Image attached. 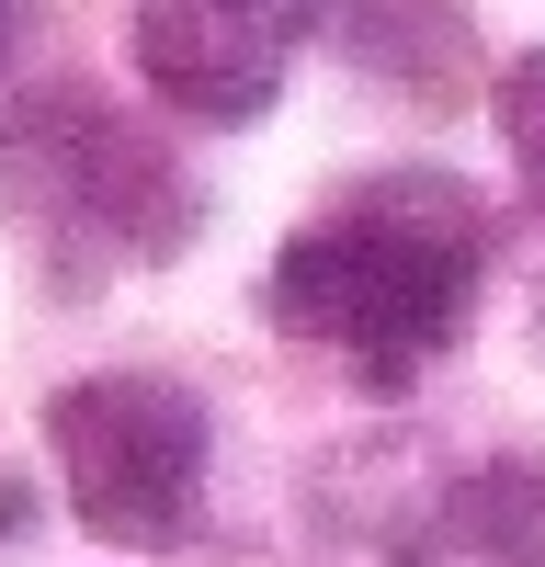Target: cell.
Listing matches in <instances>:
<instances>
[{"instance_id":"6da1fadb","label":"cell","mask_w":545,"mask_h":567,"mask_svg":"<svg viewBox=\"0 0 545 567\" xmlns=\"http://www.w3.org/2000/svg\"><path fill=\"white\" fill-rule=\"evenodd\" d=\"M489 284V205L454 171H376L272 250V329L341 363L363 398H409L466 341Z\"/></svg>"},{"instance_id":"7a4b0ae2","label":"cell","mask_w":545,"mask_h":567,"mask_svg":"<svg viewBox=\"0 0 545 567\" xmlns=\"http://www.w3.org/2000/svg\"><path fill=\"white\" fill-rule=\"evenodd\" d=\"M0 194H12L23 250L58 272V296H103L114 272H148L194 239V182L136 125L114 91L45 80L0 125Z\"/></svg>"},{"instance_id":"3957f363","label":"cell","mask_w":545,"mask_h":567,"mask_svg":"<svg viewBox=\"0 0 545 567\" xmlns=\"http://www.w3.org/2000/svg\"><path fill=\"white\" fill-rule=\"evenodd\" d=\"M45 465H58L69 511L103 545H182L205 511L216 432L182 374L114 363V374H80V386L45 398Z\"/></svg>"},{"instance_id":"277c9868","label":"cell","mask_w":545,"mask_h":567,"mask_svg":"<svg viewBox=\"0 0 545 567\" xmlns=\"http://www.w3.org/2000/svg\"><path fill=\"white\" fill-rule=\"evenodd\" d=\"M307 45V0H136V69L194 125H261Z\"/></svg>"},{"instance_id":"5b68a950","label":"cell","mask_w":545,"mask_h":567,"mask_svg":"<svg viewBox=\"0 0 545 567\" xmlns=\"http://www.w3.org/2000/svg\"><path fill=\"white\" fill-rule=\"evenodd\" d=\"M387 567H545V465L500 454V465L443 477L398 523V556Z\"/></svg>"},{"instance_id":"8992f818","label":"cell","mask_w":545,"mask_h":567,"mask_svg":"<svg viewBox=\"0 0 545 567\" xmlns=\"http://www.w3.org/2000/svg\"><path fill=\"white\" fill-rule=\"evenodd\" d=\"M307 23H330L363 69H443L466 45L454 0H307Z\"/></svg>"},{"instance_id":"52a82bcc","label":"cell","mask_w":545,"mask_h":567,"mask_svg":"<svg viewBox=\"0 0 545 567\" xmlns=\"http://www.w3.org/2000/svg\"><path fill=\"white\" fill-rule=\"evenodd\" d=\"M500 148H512V182H523L534 216H545V45L500 69Z\"/></svg>"},{"instance_id":"ba28073f","label":"cell","mask_w":545,"mask_h":567,"mask_svg":"<svg viewBox=\"0 0 545 567\" xmlns=\"http://www.w3.org/2000/svg\"><path fill=\"white\" fill-rule=\"evenodd\" d=\"M12 12H23V0H0V58H12Z\"/></svg>"}]
</instances>
